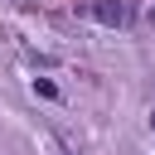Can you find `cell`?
Listing matches in <instances>:
<instances>
[{
	"label": "cell",
	"mask_w": 155,
	"mask_h": 155,
	"mask_svg": "<svg viewBox=\"0 0 155 155\" xmlns=\"http://www.w3.org/2000/svg\"><path fill=\"white\" fill-rule=\"evenodd\" d=\"M87 15H92L97 24H111V29L126 24V5H121V0H87Z\"/></svg>",
	"instance_id": "cell-1"
},
{
	"label": "cell",
	"mask_w": 155,
	"mask_h": 155,
	"mask_svg": "<svg viewBox=\"0 0 155 155\" xmlns=\"http://www.w3.org/2000/svg\"><path fill=\"white\" fill-rule=\"evenodd\" d=\"M34 92H39V97H58V87H53L48 78H39V82H34Z\"/></svg>",
	"instance_id": "cell-2"
},
{
	"label": "cell",
	"mask_w": 155,
	"mask_h": 155,
	"mask_svg": "<svg viewBox=\"0 0 155 155\" xmlns=\"http://www.w3.org/2000/svg\"><path fill=\"white\" fill-rule=\"evenodd\" d=\"M150 126H155V111H150Z\"/></svg>",
	"instance_id": "cell-3"
}]
</instances>
